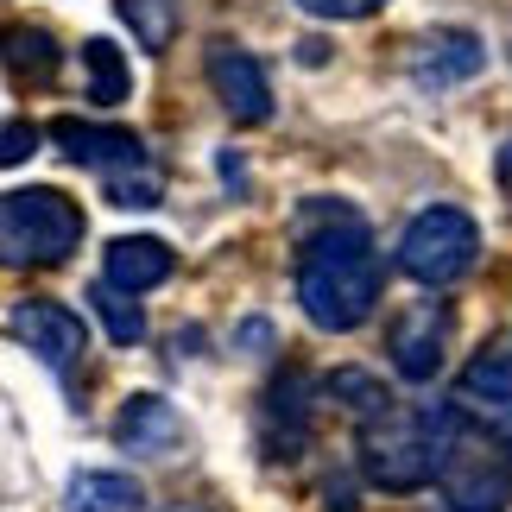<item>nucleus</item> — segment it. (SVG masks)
Segmentation results:
<instances>
[{
  "mask_svg": "<svg viewBox=\"0 0 512 512\" xmlns=\"http://www.w3.org/2000/svg\"><path fill=\"white\" fill-rule=\"evenodd\" d=\"M380 247L348 203H310L298 222V310L323 336H348L380 310Z\"/></svg>",
  "mask_w": 512,
  "mask_h": 512,
  "instance_id": "obj_1",
  "label": "nucleus"
},
{
  "mask_svg": "<svg viewBox=\"0 0 512 512\" xmlns=\"http://www.w3.org/2000/svg\"><path fill=\"white\" fill-rule=\"evenodd\" d=\"M456 430L449 405H380L361 418V475L386 494H418L437 475V456Z\"/></svg>",
  "mask_w": 512,
  "mask_h": 512,
  "instance_id": "obj_2",
  "label": "nucleus"
},
{
  "mask_svg": "<svg viewBox=\"0 0 512 512\" xmlns=\"http://www.w3.org/2000/svg\"><path fill=\"white\" fill-rule=\"evenodd\" d=\"M51 140H57V152H64L70 165H83V171L102 177L108 203H121V209H152V203L165 196V171H159V159L146 152L140 133L64 114V121H51Z\"/></svg>",
  "mask_w": 512,
  "mask_h": 512,
  "instance_id": "obj_3",
  "label": "nucleus"
},
{
  "mask_svg": "<svg viewBox=\"0 0 512 512\" xmlns=\"http://www.w3.org/2000/svg\"><path fill=\"white\" fill-rule=\"evenodd\" d=\"M83 209L64 190L32 184L0 196V266L7 272H51L83 247Z\"/></svg>",
  "mask_w": 512,
  "mask_h": 512,
  "instance_id": "obj_4",
  "label": "nucleus"
},
{
  "mask_svg": "<svg viewBox=\"0 0 512 512\" xmlns=\"http://www.w3.org/2000/svg\"><path fill=\"white\" fill-rule=\"evenodd\" d=\"M475 260H481V228H475V215L456 209V203L418 209L399 234V272L424 291H449L456 279L475 272Z\"/></svg>",
  "mask_w": 512,
  "mask_h": 512,
  "instance_id": "obj_5",
  "label": "nucleus"
},
{
  "mask_svg": "<svg viewBox=\"0 0 512 512\" xmlns=\"http://www.w3.org/2000/svg\"><path fill=\"white\" fill-rule=\"evenodd\" d=\"M443 487V506L449 512H506L512 500V462H506V449H494V437H481L475 424H462L449 430V443H443V456H437V475H430Z\"/></svg>",
  "mask_w": 512,
  "mask_h": 512,
  "instance_id": "obj_6",
  "label": "nucleus"
},
{
  "mask_svg": "<svg viewBox=\"0 0 512 512\" xmlns=\"http://www.w3.org/2000/svg\"><path fill=\"white\" fill-rule=\"evenodd\" d=\"M449 342H456V310L443 298L405 304L386 329V354H392V367H399V380H411V386L437 380L443 361H449Z\"/></svg>",
  "mask_w": 512,
  "mask_h": 512,
  "instance_id": "obj_7",
  "label": "nucleus"
},
{
  "mask_svg": "<svg viewBox=\"0 0 512 512\" xmlns=\"http://www.w3.org/2000/svg\"><path fill=\"white\" fill-rule=\"evenodd\" d=\"M449 411L462 424H475L481 437L512 443V342L481 348L475 361L456 373V392H449Z\"/></svg>",
  "mask_w": 512,
  "mask_h": 512,
  "instance_id": "obj_8",
  "label": "nucleus"
},
{
  "mask_svg": "<svg viewBox=\"0 0 512 512\" xmlns=\"http://www.w3.org/2000/svg\"><path fill=\"white\" fill-rule=\"evenodd\" d=\"M203 76H209L215 102L228 108L234 127H266V121H272V83H266L260 57H253L247 45H234V38H209Z\"/></svg>",
  "mask_w": 512,
  "mask_h": 512,
  "instance_id": "obj_9",
  "label": "nucleus"
},
{
  "mask_svg": "<svg viewBox=\"0 0 512 512\" xmlns=\"http://www.w3.org/2000/svg\"><path fill=\"white\" fill-rule=\"evenodd\" d=\"M7 329H13V342H19V348H32L38 361L57 373V380H70L76 361H83V348H89L83 317H76L70 304H51V298H26V304H13V310H7Z\"/></svg>",
  "mask_w": 512,
  "mask_h": 512,
  "instance_id": "obj_10",
  "label": "nucleus"
},
{
  "mask_svg": "<svg viewBox=\"0 0 512 512\" xmlns=\"http://www.w3.org/2000/svg\"><path fill=\"white\" fill-rule=\"evenodd\" d=\"M487 64V45L468 26H437V32H424L418 38V51H411V89H424V95H443V89H456V83H475Z\"/></svg>",
  "mask_w": 512,
  "mask_h": 512,
  "instance_id": "obj_11",
  "label": "nucleus"
},
{
  "mask_svg": "<svg viewBox=\"0 0 512 512\" xmlns=\"http://www.w3.org/2000/svg\"><path fill=\"white\" fill-rule=\"evenodd\" d=\"M260 443L272 462H298L304 443H310V380L304 373H285L272 380L266 405H260Z\"/></svg>",
  "mask_w": 512,
  "mask_h": 512,
  "instance_id": "obj_12",
  "label": "nucleus"
},
{
  "mask_svg": "<svg viewBox=\"0 0 512 512\" xmlns=\"http://www.w3.org/2000/svg\"><path fill=\"white\" fill-rule=\"evenodd\" d=\"M114 443L133 449V456H177V449L190 443V430L171 411V399H159V392H133V399L121 405V418H114Z\"/></svg>",
  "mask_w": 512,
  "mask_h": 512,
  "instance_id": "obj_13",
  "label": "nucleus"
},
{
  "mask_svg": "<svg viewBox=\"0 0 512 512\" xmlns=\"http://www.w3.org/2000/svg\"><path fill=\"white\" fill-rule=\"evenodd\" d=\"M171 266H177V253L159 241V234H121V241H108V253H102V279L133 291V298L152 291V285H165Z\"/></svg>",
  "mask_w": 512,
  "mask_h": 512,
  "instance_id": "obj_14",
  "label": "nucleus"
},
{
  "mask_svg": "<svg viewBox=\"0 0 512 512\" xmlns=\"http://www.w3.org/2000/svg\"><path fill=\"white\" fill-rule=\"evenodd\" d=\"M0 64H7L19 83H51L57 64H64V45L45 26H0Z\"/></svg>",
  "mask_w": 512,
  "mask_h": 512,
  "instance_id": "obj_15",
  "label": "nucleus"
},
{
  "mask_svg": "<svg viewBox=\"0 0 512 512\" xmlns=\"http://www.w3.org/2000/svg\"><path fill=\"white\" fill-rule=\"evenodd\" d=\"M70 512H146V487L114 468H83L70 481Z\"/></svg>",
  "mask_w": 512,
  "mask_h": 512,
  "instance_id": "obj_16",
  "label": "nucleus"
},
{
  "mask_svg": "<svg viewBox=\"0 0 512 512\" xmlns=\"http://www.w3.org/2000/svg\"><path fill=\"white\" fill-rule=\"evenodd\" d=\"M83 76H89V102L95 108H114V102H127V89H133V70H127V57L114 38H83Z\"/></svg>",
  "mask_w": 512,
  "mask_h": 512,
  "instance_id": "obj_17",
  "label": "nucleus"
},
{
  "mask_svg": "<svg viewBox=\"0 0 512 512\" xmlns=\"http://www.w3.org/2000/svg\"><path fill=\"white\" fill-rule=\"evenodd\" d=\"M89 304H95V317H102V329L121 348H133V342H146V310H140V298H133V291H121V285H95L89 291Z\"/></svg>",
  "mask_w": 512,
  "mask_h": 512,
  "instance_id": "obj_18",
  "label": "nucleus"
},
{
  "mask_svg": "<svg viewBox=\"0 0 512 512\" xmlns=\"http://www.w3.org/2000/svg\"><path fill=\"white\" fill-rule=\"evenodd\" d=\"M121 7V19L133 26V38H140L146 51H165L171 32H177V7L171 0H114Z\"/></svg>",
  "mask_w": 512,
  "mask_h": 512,
  "instance_id": "obj_19",
  "label": "nucleus"
},
{
  "mask_svg": "<svg viewBox=\"0 0 512 512\" xmlns=\"http://www.w3.org/2000/svg\"><path fill=\"white\" fill-rule=\"evenodd\" d=\"M323 392H329V399H342V405L354 411V418H367V411H380V405H386V386L373 380V373H361V367H342V373H329V380H323Z\"/></svg>",
  "mask_w": 512,
  "mask_h": 512,
  "instance_id": "obj_20",
  "label": "nucleus"
},
{
  "mask_svg": "<svg viewBox=\"0 0 512 512\" xmlns=\"http://www.w3.org/2000/svg\"><path fill=\"white\" fill-rule=\"evenodd\" d=\"M38 152V127L32 121H0V171L7 165H26Z\"/></svg>",
  "mask_w": 512,
  "mask_h": 512,
  "instance_id": "obj_21",
  "label": "nucleus"
},
{
  "mask_svg": "<svg viewBox=\"0 0 512 512\" xmlns=\"http://www.w3.org/2000/svg\"><path fill=\"white\" fill-rule=\"evenodd\" d=\"M298 7L310 19H367V13H380L386 0H298Z\"/></svg>",
  "mask_w": 512,
  "mask_h": 512,
  "instance_id": "obj_22",
  "label": "nucleus"
},
{
  "mask_svg": "<svg viewBox=\"0 0 512 512\" xmlns=\"http://www.w3.org/2000/svg\"><path fill=\"white\" fill-rule=\"evenodd\" d=\"M506 57H512V38H506Z\"/></svg>",
  "mask_w": 512,
  "mask_h": 512,
  "instance_id": "obj_23",
  "label": "nucleus"
}]
</instances>
